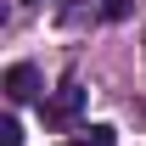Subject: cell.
I'll return each mask as SVG.
<instances>
[{"label":"cell","instance_id":"cell-1","mask_svg":"<svg viewBox=\"0 0 146 146\" xmlns=\"http://www.w3.org/2000/svg\"><path fill=\"white\" fill-rule=\"evenodd\" d=\"M6 96H11V101H28V96H39V73L28 68V62L6 68Z\"/></svg>","mask_w":146,"mask_h":146},{"label":"cell","instance_id":"cell-2","mask_svg":"<svg viewBox=\"0 0 146 146\" xmlns=\"http://www.w3.org/2000/svg\"><path fill=\"white\" fill-rule=\"evenodd\" d=\"M79 101H84V90H79V79H68V84L56 90V101H51V118L56 124H73V118H79Z\"/></svg>","mask_w":146,"mask_h":146},{"label":"cell","instance_id":"cell-3","mask_svg":"<svg viewBox=\"0 0 146 146\" xmlns=\"http://www.w3.org/2000/svg\"><path fill=\"white\" fill-rule=\"evenodd\" d=\"M79 146H118V135L107 124H90V129H79Z\"/></svg>","mask_w":146,"mask_h":146},{"label":"cell","instance_id":"cell-4","mask_svg":"<svg viewBox=\"0 0 146 146\" xmlns=\"http://www.w3.org/2000/svg\"><path fill=\"white\" fill-rule=\"evenodd\" d=\"M0 146H23V129H17V118H0Z\"/></svg>","mask_w":146,"mask_h":146},{"label":"cell","instance_id":"cell-5","mask_svg":"<svg viewBox=\"0 0 146 146\" xmlns=\"http://www.w3.org/2000/svg\"><path fill=\"white\" fill-rule=\"evenodd\" d=\"M23 6H34V0H23Z\"/></svg>","mask_w":146,"mask_h":146}]
</instances>
